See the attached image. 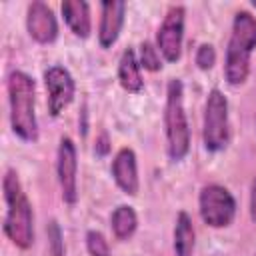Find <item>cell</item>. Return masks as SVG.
<instances>
[{"label": "cell", "instance_id": "obj_18", "mask_svg": "<svg viewBox=\"0 0 256 256\" xmlns=\"http://www.w3.org/2000/svg\"><path fill=\"white\" fill-rule=\"evenodd\" d=\"M86 250H88L90 256H110L108 240L98 230H88L86 232Z\"/></svg>", "mask_w": 256, "mask_h": 256}, {"label": "cell", "instance_id": "obj_20", "mask_svg": "<svg viewBox=\"0 0 256 256\" xmlns=\"http://www.w3.org/2000/svg\"><path fill=\"white\" fill-rule=\"evenodd\" d=\"M216 62V50L212 44H200L198 50H196V66L200 70H210Z\"/></svg>", "mask_w": 256, "mask_h": 256}, {"label": "cell", "instance_id": "obj_5", "mask_svg": "<svg viewBox=\"0 0 256 256\" xmlns=\"http://www.w3.org/2000/svg\"><path fill=\"white\" fill-rule=\"evenodd\" d=\"M230 140L228 124V100L218 90L212 88L204 104V122H202V142L208 152H220Z\"/></svg>", "mask_w": 256, "mask_h": 256}, {"label": "cell", "instance_id": "obj_7", "mask_svg": "<svg viewBox=\"0 0 256 256\" xmlns=\"http://www.w3.org/2000/svg\"><path fill=\"white\" fill-rule=\"evenodd\" d=\"M184 6L174 4L168 8L158 32H156V48L166 62H178L182 56V40H184Z\"/></svg>", "mask_w": 256, "mask_h": 256}, {"label": "cell", "instance_id": "obj_11", "mask_svg": "<svg viewBox=\"0 0 256 256\" xmlns=\"http://www.w3.org/2000/svg\"><path fill=\"white\" fill-rule=\"evenodd\" d=\"M112 178L116 182V186L128 194V196H136L138 188H140V180H138V164H136V154L132 148H120L112 160L110 166Z\"/></svg>", "mask_w": 256, "mask_h": 256}, {"label": "cell", "instance_id": "obj_1", "mask_svg": "<svg viewBox=\"0 0 256 256\" xmlns=\"http://www.w3.org/2000/svg\"><path fill=\"white\" fill-rule=\"evenodd\" d=\"M4 202H6V216H4V234L6 238L20 250H28L34 242V214L32 206L22 190L20 178L16 170L8 168L2 180Z\"/></svg>", "mask_w": 256, "mask_h": 256}, {"label": "cell", "instance_id": "obj_12", "mask_svg": "<svg viewBox=\"0 0 256 256\" xmlns=\"http://www.w3.org/2000/svg\"><path fill=\"white\" fill-rule=\"evenodd\" d=\"M126 4L124 2H102L100 4V24H98V42L102 48H110L124 26Z\"/></svg>", "mask_w": 256, "mask_h": 256}, {"label": "cell", "instance_id": "obj_2", "mask_svg": "<svg viewBox=\"0 0 256 256\" xmlns=\"http://www.w3.org/2000/svg\"><path fill=\"white\" fill-rule=\"evenodd\" d=\"M256 48V18L240 10L234 14L232 32L226 46L224 78L230 86H240L250 74V56Z\"/></svg>", "mask_w": 256, "mask_h": 256}, {"label": "cell", "instance_id": "obj_19", "mask_svg": "<svg viewBox=\"0 0 256 256\" xmlns=\"http://www.w3.org/2000/svg\"><path fill=\"white\" fill-rule=\"evenodd\" d=\"M48 248H50V254L52 256H64V240H62V230L58 226L56 220H50L48 222Z\"/></svg>", "mask_w": 256, "mask_h": 256}, {"label": "cell", "instance_id": "obj_23", "mask_svg": "<svg viewBox=\"0 0 256 256\" xmlns=\"http://www.w3.org/2000/svg\"><path fill=\"white\" fill-rule=\"evenodd\" d=\"M252 6H254V8H256V2H252Z\"/></svg>", "mask_w": 256, "mask_h": 256}, {"label": "cell", "instance_id": "obj_3", "mask_svg": "<svg viewBox=\"0 0 256 256\" xmlns=\"http://www.w3.org/2000/svg\"><path fill=\"white\" fill-rule=\"evenodd\" d=\"M8 104H10L12 132L24 142H36L38 140L36 86L34 80L22 70H14L8 76Z\"/></svg>", "mask_w": 256, "mask_h": 256}, {"label": "cell", "instance_id": "obj_15", "mask_svg": "<svg viewBox=\"0 0 256 256\" xmlns=\"http://www.w3.org/2000/svg\"><path fill=\"white\" fill-rule=\"evenodd\" d=\"M196 232L192 226V218L188 212H178L174 224V254L176 256H194Z\"/></svg>", "mask_w": 256, "mask_h": 256}, {"label": "cell", "instance_id": "obj_10", "mask_svg": "<svg viewBox=\"0 0 256 256\" xmlns=\"http://www.w3.org/2000/svg\"><path fill=\"white\" fill-rule=\"evenodd\" d=\"M26 28L32 40L38 44H52L58 36V22L52 12L44 2H32L28 4L26 12Z\"/></svg>", "mask_w": 256, "mask_h": 256}, {"label": "cell", "instance_id": "obj_22", "mask_svg": "<svg viewBox=\"0 0 256 256\" xmlns=\"http://www.w3.org/2000/svg\"><path fill=\"white\" fill-rule=\"evenodd\" d=\"M250 216L256 222V178L252 180V186H250Z\"/></svg>", "mask_w": 256, "mask_h": 256}, {"label": "cell", "instance_id": "obj_14", "mask_svg": "<svg viewBox=\"0 0 256 256\" xmlns=\"http://www.w3.org/2000/svg\"><path fill=\"white\" fill-rule=\"evenodd\" d=\"M140 62L136 58V52L132 48H126L120 56L118 62V82L120 86L130 92V94H138L144 88V80H142V72H140Z\"/></svg>", "mask_w": 256, "mask_h": 256}, {"label": "cell", "instance_id": "obj_8", "mask_svg": "<svg viewBox=\"0 0 256 256\" xmlns=\"http://www.w3.org/2000/svg\"><path fill=\"white\" fill-rule=\"evenodd\" d=\"M44 86H46V100H48V112L56 118L60 116L70 102L74 100L76 84L72 74L64 66H50L44 70Z\"/></svg>", "mask_w": 256, "mask_h": 256}, {"label": "cell", "instance_id": "obj_6", "mask_svg": "<svg viewBox=\"0 0 256 256\" xmlns=\"http://www.w3.org/2000/svg\"><path fill=\"white\" fill-rule=\"evenodd\" d=\"M198 210L200 218L210 228H226L236 216V200L228 188L220 184H208L200 190Z\"/></svg>", "mask_w": 256, "mask_h": 256}, {"label": "cell", "instance_id": "obj_4", "mask_svg": "<svg viewBox=\"0 0 256 256\" xmlns=\"http://www.w3.org/2000/svg\"><path fill=\"white\" fill-rule=\"evenodd\" d=\"M164 128H166V150L174 162L186 158L190 150V128L184 110V86L178 78H172L166 86L164 106Z\"/></svg>", "mask_w": 256, "mask_h": 256}, {"label": "cell", "instance_id": "obj_16", "mask_svg": "<svg viewBox=\"0 0 256 256\" xmlns=\"http://www.w3.org/2000/svg\"><path fill=\"white\" fill-rule=\"evenodd\" d=\"M110 226L118 240H128L136 232V226H138V216H136L134 208L120 204L110 216Z\"/></svg>", "mask_w": 256, "mask_h": 256}, {"label": "cell", "instance_id": "obj_13", "mask_svg": "<svg viewBox=\"0 0 256 256\" xmlns=\"http://www.w3.org/2000/svg\"><path fill=\"white\" fill-rule=\"evenodd\" d=\"M60 8H62V16L70 32L78 38H88L92 30L90 6L82 0H68V2H62Z\"/></svg>", "mask_w": 256, "mask_h": 256}, {"label": "cell", "instance_id": "obj_17", "mask_svg": "<svg viewBox=\"0 0 256 256\" xmlns=\"http://www.w3.org/2000/svg\"><path fill=\"white\" fill-rule=\"evenodd\" d=\"M140 66L148 72H158L162 68V62H160V52L154 44L150 42H142L140 44V58H138Z\"/></svg>", "mask_w": 256, "mask_h": 256}, {"label": "cell", "instance_id": "obj_9", "mask_svg": "<svg viewBox=\"0 0 256 256\" xmlns=\"http://www.w3.org/2000/svg\"><path fill=\"white\" fill-rule=\"evenodd\" d=\"M56 174L62 190V200L66 204H76L78 200V156L76 146L68 136L60 138L56 156Z\"/></svg>", "mask_w": 256, "mask_h": 256}, {"label": "cell", "instance_id": "obj_21", "mask_svg": "<svg viewBox=\"0 0 256 256\" xmlns=\"http://www.w3.org/2000/svg\"><path fill=\"white\" fill-rule=\"evenodd\" d=\"M108 150H110V140H108V134H106V132H102V134L96 138L94 152H96L98 156H106V154H108Z\"/></svg>", "mask_w": 256, "mask_h": 256}]
</instances>
